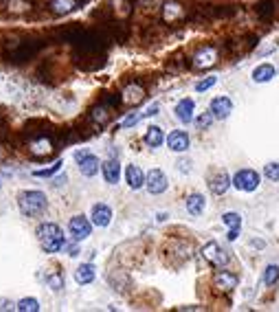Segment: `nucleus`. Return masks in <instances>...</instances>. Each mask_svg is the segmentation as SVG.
I'll return each instance as SVG.
<instances>
[{
    "mask_svg": "<svg viewBox=\"0 0 279 312\" xmlns=\"http://www.w3.org/2000/svg\"><path fill=\"white\" fill-rule=\"evenodd\" d=\"M167 146H170L172 152H187V150H189V136H187V132L174 130L170 136H167Z\"/></svg>",
    "mask_w": 279,
    "mask_h": 312,
    "instance_id": "f8f14e48",
    "label": "nucleus"
},
{
    "mask_svg": "<svg viewBox=\"0 0 279 312\" xmlns=\"http://www.w3.org/2000/svg\"><path fill=\"white\" fill-rule=\"evenodd\" d=\"M143 97H145V92H143L141 86H130L124 94V99L128 104H138V102H143Z\"/></svg>",
    "mask_w": 279,
    "mask_h": 312,
    "instance_id": "412c9836",
    "label": "nucleus"
},
{
    "mask_svg": "<svg viewBox=\"0 0 279 312\" xmlns=\"http://www.w3.org/2000/svg\"><path fill=\"white\" fill-rule=\"evenodd\" d=\"M11 306L14 304H11L9 299H0V310H11Z\"/></svg>",
    "mask_w": 279,
    "mask_h": 312,
    "instance_id": "f704fd0d",
    "label": "nucleus"
},
{
    "mask_svg": "<svg viewBox=\"0 0 279 312\" xmlns=\"http://www.w3.org/2000/svg\"><path fill=\"white\" fill-rule=\"evenodd\" d=\"M194 110H196V104H194V99H182V102H178L176 106V119L180 121V124H192L194 121Z\"/></svg>",
    "mask_w": 279,
    "mask_h": 312,
    "instance_id": "9b49d317",
    "label": "nucleus"
},
{
    "mask_svg": "<svg viewBox=\"0 0 279 312\" xmlns=\"http://www.w3.org/2000/svg\"><path fill=\"white\" fill-rule=\"evenodd\" d=\"M214 119H216V116H214V112L209 110V112L200 114L198 119H196V128H198V130H207V128H209L211 124H214Z\"/></svg>",
    "mask_w": 279,
    "mask_h": 312,
    "instance_id": "a878e982",
    "label": "nucleus"
},
{
    "mask_svg": "<svg viewBox=\"0 0 279 312\" xmlns=\"http://www.w3.org/2000/svg\"><path fill=\"white\" fill-rule=\"evenodd\" d=\"M165 141V134H163V128L158 126H150L148 132H145V143H148L150 148H160Z\"/></svg>",
    "mask_w": 279,
    "mask_h": 312,
    "instance_id": "a211bd4d",
    "label": "nucleus"
},
{
    "mask_svg": "<svg viewBox=\"0 0 279 312\" xmlns=\"http://www.w3.org/2000/svg\"><path fill=\"white\" fill-rule=\"evenodd\" d=\"M36 152H40V154H44V152H51V143L48 141H40V143H36Z\"/></svg>",
    "mask_w": 279,
    "mask_h": 312,
    "instance_id": "473e14b6",
    "label": "nucleus"
},
{
    "mask_svg": "<svg viewBox=\"0 0 279 312\" xmlns=\"http://www.w3.org/2000/svg\"><path fill=\"white\" fill-rule=\"evenodd\" d=\"M18 207L22 216L33 218V216H42L46 211L48 200L42 192H22L18 196Z\"/></svg>",
    "mask_w": 279,
    "mask_h": 312,
    "instance_id": "f03ea898",
    "label": "nucleus"
},
{
    "mask_svg": "<svg viewBox=\"0 0 279 312\" xmlns=\"http://www.w3.org/2000/svg\"><path fill=\"white\" fill-rule=\"evenodd\" d=\"M209 110L214 112L216 119H226V116L233 112V102L228 97H216L214 102H211Z\"/></svg>",
    "mask_w": 279,
    "mask_h": 312,
    "instance_id": "1a4fd4ad",
    "label": "nucleus"
},
{
    "mask_svg": "<svg viewBox=\"0 0 279 312\" xmlns=\"http://www.w3.org/2000/svg\"><path fill=\"white\" fill-rule=\"evenodd\" d=\"M277 280H279V266H268L264 272V284L266 286H272Z\"/></svg>",
    "mask_w": 279,
    "mask_h": 312,
    "instance_id": "bb28decb",
    "label": "nucleus"
},
{
    "mask_svg": "<svg viewBox=\"0 0 279 312\" xmlns=\"http://www.w3.org/2000/svg\"><path fill=\"white\" fill-rule=\"evenodd\" d=\"M202 258L214 266H226L228 262H231V255H228L218 242H209L207 246L202 248Z\"/></svg>",
    "mask_w": 279,
    "mask_h": 312,
    "instance_id": "20e7f679",
    "label": "nucleus"
},
{
    "mask_svg": "<svg viewBox=\"0 0 279 312\" xmlns=\"http://www.w3.org/2000/svg\"><path fill=\"white\" fill-rule=\"evenodd\" d=\"M275 77V66L272 64H262L253 70V82L258 84H264V82H270Z\"/></svg>",
    "mask_w": 279,
    "mask_h": 312,
    "instance_id": "aec40b11",
    "label": "nucleus"
},
{
    "mask_svg": "<svg viewBox=\"0 0 279 312\" xmlns=\"http://www.w3.org/2000/svg\"><path fill=\"white\" fill-rule=\"evenodd\" d=\"M75 158H77V163H80V172H82L84 176H88V178L97 176V172H99V158L94 154H90V152H77Z\"/></svg>",
    "mask_w": 279,
    "mask_h": 312,
    "instance_id": "423d86ee",
    "label": "nucleus"
},
{
    "mask_svg": "<svg viewBox=\"0 0 279 312\" xmlns=\"http://www.w3.org/2000/svg\"><path fill=\"white\" fill-rule=\"evenodd\" d=\"M222 222H224L228 229H240V224H242V216L236 214V211H228V214L222 216Z\"/></svg>",
    "mask_w": 279,
    "mask_h": 312,
    "instance_id": "4be33fe9",
    "label": "nucleus"
},
{
    "mask_svg": "<svg viewBox=\"0 0 279 312\" xmlns=\"http://www.w3.org/2000/svg\"><path fill=\"white\" fill-rule=\"evenodd\" d=\"M167 176L163 174L160 170H152L148 174V180H145V187H148V192L150 194H154V196H158V194H163L167 192Z\"/></svg>",
    "mask_w": 279,
    "mask_h": 312,
    "instance_id": "0eeeda50",
    "label": "nucleus"
},
{
    "mask_svg": "<svg viewBox=\"0 0 279 312\" xmlns=\"http://www.w3.org/2000/svg\"><path fill=\"white\" fill-rule=\"evenodd\" d=\"M53 9L58 11V14H68L70 9H75V0H55Z\"/></svg>",
    "mask_w": 279,
    "mask_h": 312,
    "instance_id": "393cba45",
    "label": "nucleus"
},
{
    "mask_svg": "<svg viewBox=\"0 0 279 312\" xmlns=\"http://www.w3.org/2000/svg\"><path fill=\"white\" fill-rule=\"evenodd\" d=\"M218 84V77H207V80H202V82H198L196 84V92H204V90H209L211 86H216Z\"/></svg>",
    "mask_w": 279,
    "mask_h": 312,
    "instance_id": "c85d7f7f",
    "label": "nucleus"
},
{
    "mask_svg": "<svg viewBox=\"0 0 279 312\" xmlns=\"http://www.w3.org/2000/svg\"><path fill=\"white\" fill-rule=\"evenodd\" d=\"M214 282H216V286L220 288L222 292H228V290H233V288H238V275H233V272H228V270H218L216 272V277H214Z\"/></svg>",
    "mask_w": 279,
    "mask_h": 312,
    "instance_id": "9d476101",
    "label": "nucleus"
},
{
    "mask_svg": "<svg viewBox=\"0 0 279 312\" xmlns=\"http://www.w3.org/2000/svg\"><path fill=\"white\" fill-rule=\"evenodd\" d=\"M258 11H260L262 18H266V16L270 18V16H272V2H270V0H264V2H260V4H258Z\"/></svg>",
    "mask_w": 279,
    "mask_h": 312,
    "instance_id": "c756f323",
    "label": "nucleus"
},
{
    "mask_svg": "<svg viewBox=\"0 0 279 312\" xmlns=\"http://www.w3.org/2000/svg\"><path fill=\"white\" fill-rule=\"evenodd\" d=\"M62 170V160H58L53 167H48V170H38V172H33V176H38V178H51L55 176L58 172Z\"/></svg>",
    "mask_w": 279,
    "mask_h": 312,
    "instance_id": "b1692460",
    "label": "nucleus"
},
{
    "mask_svg": "<svg viewBox=\"0 0 279 312\" xmlns=\"http://www.w3.org/2000/svg\"><path fill=\"white\" fill-rule=\"evenodd\" d=\"M90 218H92L94 226H102L104 229V226H108L110 222H112V209H110L108 204H94Z\"/></svg>",
    "mask_w": 279,
    "mask_h": 312,
    "instance_id": "6e6552de",
    "label": "nucleus"
},
{
    "mask_svg": "<svg viewBox=\"0 0 279 312\" xmlns=\"http://www.w3.org/2000/svg\"><path fill=\"white\" fill-rule=\"evenodd\" d=\"M126 180H128V185H130V189H141L145 185V180H148V176L143 174L141 167L128 165L126 167Z\"/></svg>",
    "mask_w": 279,
    "mask_h": 312,
    "instance_id": "4468645a",
    "label": "nucleus"
},
{
    "mask_svg": "<svg viewBox=\"0 0 279 312\" xmlns=\"http://www.w3.org/2000/svg\"><path fill=\"white\" fill-rule=\"evenodd\" d=\"M204 207H207V200H204V196H200V194H192L187 198V211L192 216H200L204 211Z\"/></svg>",
    "mask_w": 279,
    "mask_h": 312,
    "instance_id": "6ab92c4d",
    "label": "nucleus"
},
{
    "mask_svg": "<svg viewBox=\"0 0 279 312\" xmlns=\"http://www.w3.org/2000/svg\"><path fill=\"white\" fill-rule=\"evenodd\" d=\"M46 282H48V286L53 288V290H62L64 288V280L60 275H53V277H46Z\"/></svg>",
    "mask_w": 279,
    "mask_h": 312,
    "instance_id": "7c9ffc66",
    "label": "nucleus"
},
{
    "mask_svg": "<svg viewBox=\"0 0 279 312\" xmlns=\"http://www.w3.org/2000/svg\"><path fill=\"white\" fill-rule=\"evenodd\" d=\"M68 231L77 242H82V240H86L92 233V224H90V220L84 218V216H75V218H70V222H68Z\"/></svg>",
    "mask_w": 279,
    "mask_h": 312,
    "instance_id": "39448f33",
    "label": "nucleus"
},
{
    "mask_svg": "<svg viewBox=\"0 0 279 312\" xmlns=\"http://www.w3.org/2000/svg\"><path fill=\"white\" fill-rule=\"evenodd\" d=\"M228 187H231V176H228L226 172H220V174H216L214 178H211V182H209L211 194H216V196H222V194H226Z\"/></svg>",
    "mask_w": 279,
    "mask_h": 312,
    "instance_id": "2eb2a0df",
    "label": "nucleus"
},
{
    "mask_svg": "<svg viewBox=\"0 0 279 312\" xmlns=\"http://www.w3.org/2000/svg\"><path fill=\"white\" fill-rule=\"evenodd\" d=\"M264 174H266V178H268V180L277 182V180H279V163L266 165V167H264Z\"/></svg>",
    "mask_w": 279,
    "mask_h": 312,
    "instance_id": "cd10ccee",
    "label": "nucleus"
},
{
    "mask_svg": "<svg viewBox=\"0 0 279 312\" xmlns=\"http://www.w3.org/2000/svg\"><path fill=\"white\" fill-rule=\"evenodd\" d=\"M216 58H218V53L214 48H204V51H200L196 58H194V66H196V68H209V66L216 64Z\"/></svg>",
    "mask_w": 279,
    "mask_h": 312,
    "instance_id": "dca6fc26",
    "label": "nucleus"
},
{
    "mask_svg": "<svg viewBox=\"0 0 279 312\" xmlns=\"http://www.w3.org/2000/svg\"><path fill=\"white\" fill-rule=\"evenodd\" d=\"M102 172H104V178H106V182H108V185H116V182H119V178H121V165H119V160H116V158L106 160V163L102 165Z\"/></svg>",
    "mask_w": 279,
    "mask_h": 312,
    "instance_id": "ddd939ff",
    "label": "nucleus"
},
{
    "mask_svg": "<svg viewBox=\"0 0 279 312\" xmlns=\"http://www.w3.org/2000/svg\"><path fill=\"white\" fill-rule=\"evenodd\" d=\"M16 308H18L20 312H38V310H40V302H38V299H22V302L18 304V306H16Z\"/></svg>",
    "mask_w": 279,
    "mask_h": 312,
    "instance_id": "5701e85b",
    "label": "nucleus"
},
{
    "mask_svg": "<svg viewBox=\"0 0 279 312\" xmlns=\"http://www.w3.org/2000/svg\"><path fill=\"white\" fill-rule=\"evenodd\" d=\"M75 282L80 286H88V284L94 282V266L92 264H82L80 268L75 270Z\"/></svg>",
    "mask_w": 279,
    "mask_h": 312,
    "instance_id": "f3484780",
    "label": "nucleus"
},
{
    "mask_svg": "<svg viewBox=\"0 0 279 312\" xmlns=\"http://www.w3.org/2000/svg\"><path fill=\"white\" fill-rule=\"evenodd\" d=\"M233 185L240 192H255L260 187V174L255 170H242L233 176Z\"/></svg>",
    "mask_w": 279,
    "mask_h": 312,
    "instance_id": "7ed1b4c3",
    "label": "nucleus"
},
{
    "mask_svg": "<svg viewBox=\"0 0 279 312\" xmlns=\"http://www.w3.org/2000/svg\"><path fill=\"white\" fill-rule=\"evenodd\" d=\"M36 236H38L42 248L46 250V253H60V250L66 246L62 229H60L58 224H53V222H44V224H40L36 231Z\"/></svg>",
    "mask_w": 279,
    "mask_h": 312,
    "instance_id": "f257e3e1",
    "label": "nucleus"
},
{
    "mask_svg": "<svg viewBox=\"0 0 279 312\" xmlns=\"http://www.w3.org/2000/svg\"><path fill=\"white\" fill-rule=\"evenodd\" d=\"M231 242H236V240L240 238V229H228V236H226Z\"/></svg>",
    "mask_w": 279,
    "mask_h": 312,
    "instance_id": "72a5a7b5",
    "label": "nucleus"
},
{
    "mask_svg": "<svg viewBox=\"0 0 279 312\" xmlns=\"http://www.w3.org/2000/svg\"><path fill=\"white\" fill-rule=\"evenodd\" d=\"M141 119H145V112H138V114H130L128 119L124 121V128H132V126H136Z\"/></svg>",
    "mask_w": 279,
    "mask_h": 312,
    "instance_id": "2f4dec72",
    "label": "nucleus"
}]
</instances>
